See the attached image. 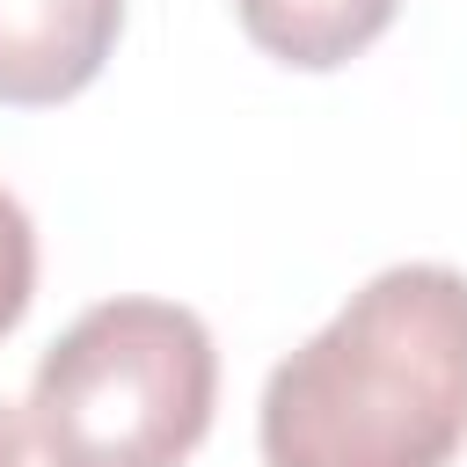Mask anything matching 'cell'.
I'll return each instance as SVG.
<instances>
[{
  "instance_id": "cell-1",
  "label": "cell",
  "mask_w": 467,
  "mask_h": 467,
  "mask_svg": "<svg viewBox=\"0 0 467 467\" xmlns=\"http://www.w3.org/2000/svg\"><path fill=\"white\" fill-rule=\"evenodd\" d=\"M263 467H452L467 445V270L394 263L306 336L255 409Z\"/></svg>"
},
{
  "instance_id": "cell-2",
  "label": "cell",
  "mask_w": 467,
  "mask_h": 467,
  "mask_svg": "<svg viewBox=\"0 0 467 467\" xmlns=\"http://www.w3.org/2000/svg\"><path fill=\"white\" fill-rule=\"evenodd\" d=\"M219 401L212 328L175 299L88 306L29 372L22 431L44 467H182Z\"/></svg>"
},
{
  "instance_id": "cell-5",
  "label": "cell",
  "mask_w": 467,
  "mask_h": 467,
  "mask_svg": "<svg viewBox=\"0 0 467 467\" xmlns=\"http://www.w3.org/2000/svg\"><path fill=\"white\" fill-rule=\"evenodd\" d=\"M29 299H36V226H29L22 197L0 182V336L22 328Z\"/></svg>"
},
{
  "instance_id": "cell-6",
  "label": "cell",
  "mask_w": 467,
  "mask_h": 467,
  "mask_svg": "<svg viewBox=\"0 0 467 467\" xmlns=\"http://www.w3.org/2000/svg\"><path fill=\"white\" fill-rule=\"evenodd\" d=\"M0 467H22V423L7 401H0Z\"/></svg>"
},
{
  "instance_id": "cell-3",
  "label": "cell",
  "mask_w": 467,
  "mask_h": 467,
  "mask_svg": "<svg viewBox=\"0 0 467 467\" xmlns=\"http://www.w3.org/2000/svg\"><path fill=\"white\" fill-rule=\"evenodd\" d=\"M124 0H0V102H73L117 51Z\"/></svg>"
},
{
  "instance_id": "cell-4",
  "label": "cell",
  "mask_w": 467,
  "mask_h": 467,
  "mask_svg": "<svg viewBox=\"0 0 467 467\" xmlns=\"http://www.w3.org/2000/svg\"><path fill=\"white\" fill-rule=\"evenodd\" d=\"M394 7L401 0H234L248 44L270 51L277 66H299V73L350 66L394 22Z\"/></svg>"
}]
</instances>
